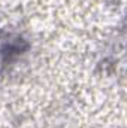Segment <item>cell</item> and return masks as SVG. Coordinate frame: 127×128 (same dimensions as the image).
Instances as JSON below:
<instances>
[{
    "label": "cell",
    "instance_id": "obj_1",
    "mask_svg": "<svg viewBox=\"0 0 127 128\" xmlns=\"http://www.w3.org/2000/svg\"><path fill=\"white\" fill-rule=\"evenodd\" d=\"M21 40H11L9 37H0V70L11 63L14 55L21 54Z\"/></svg>",
    "mask_w": 127,
    "mask_h": 128
}]
</instances>
